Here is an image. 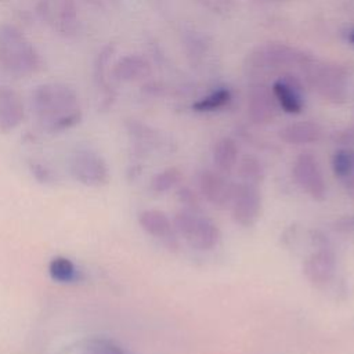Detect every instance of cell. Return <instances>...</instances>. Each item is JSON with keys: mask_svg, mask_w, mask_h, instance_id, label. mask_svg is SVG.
<instances>
[{"mask_svg": "<svg viewBox=\"0 0 354 354\" xmlns=\"http://www.w3.org/2000/svg\"><path fill=\"white\" fill-rule=\"evenodd\" d=\"M350 41H351V43H354V30L350 33Z\"/></svg>", "mask_w": 354, "mask_h": 354, "instance_id": "26", "label": "cell"}, {"mask_svg": "<svg viewBox=\"0 0 354 354\" xmlns=\"http://www.w3.org/2000/svg\"><path fill=\"white\" fill-rule=\"evenodd\" d=\"M248 113L256 124L270 123L277 113L274 94L264 86L253 87L249 93Z\"/></svg>", "mask_w": 354, "mask_h": 354, "instance_id": "13", "label": "cell"}, {"mask_svg": "<svg viewBox=\"0 0 354 354\" xmlns=\"http://www.w3.org/2000/svg\"><path fill=\"white\" fill-rule=\"evenodd\" d=\"M43 68L35 44L11 24H0V72L15 79L28 77Z\"/></svg>", "mask_w": 354, "mask_h": 354, "instance_id": "2", "label": "cell"}, {"mask_svg": "<svg viewBox=\"0 0 354 354\" xmlns=\"http://www.w3.org/2000/svg\"><path fill=\"white\" fill-rule=\"evenodd\" d=\"M275 100L279 102L283 111L288 113H299L301 111V101L295 87L285 82H275L272 86Z\"/></svg>", "mask_w": 354, "mask_h": 354, "instance_id": "20", "label": "cell"}, {"mask_svg": "<svg viewBox=\"0 0 354 354\" xmlns=\"http://www.w3.org/2000/svg\"><path fill=\"white\" fill-rule=\"evenodd\" d=\"M252 62L260 68L293 66L306 62L307 57L300 50L282 43H270L256 48L250 57Z\"/></svg>", "mask_w": 354, "mask_h": 354, "instance_id": "8", "label": "cell"}, {"mask_svg": "<svg viewBox=\"0 0 354 354\" xmlns=\"http://www.w3.org/2000/svg\"><path fill=\"white\" fill-rule=\"evenodd\" d=\"M322 130L321 127L310 120H301V122H295L279 131V137L282 141L293 145H304V144H311L315 142L321 138Z\"/></svg>", "mask_w": 354, "mask_h": 354, "instance_id": "15", "label": "cell"}, {"mask_svg": "<svg viewBox=\"0 0 354 354\" xmlns=\"http://www.w3.org/2000/svg\"><path fill=\"white\" fill-rule=\"evenodd\" d=\"M39 17L54 30L71 36L79 29L77 8L73 0H40Z\"/></svg>", "mask_w": 354, "mask_h": 354, "instance_id": "5", "label": "cell"}, {"mask_svg": "<svg viewBox=\"0 0 354 354\" xmlns=\"http://www.w3.org/2000/svg\"><path fill=\"white\" fill-rule=\"evenodd\" d=\"M84 354H126L123 348L106 337H93L87 342Z\"/></svg>", "mask_w": 354, "mask_h": 354, "instance_id": "24", "label": "cell"}, {"mask_svg": "<svg viewBox=\"0 0 354 354\" xmlns=\"http://www.w3.org/2000/svg\"><path fill=\"white\" fill-rule=\"evenodd\" d=\"M332 170L346 185L354 183V149L340 148L333 153Z\"/></svg>", "mask_w": 354, "mask_h": 354, "instance_id": "18", "label": "cell"}, {"mask_svg": "<svg viewBox=\"0 0 354 354\" xmlns=\"http://www.w3.org/2000/svg\"><path fill=\"white\" fill-rule=\"evenodd\" d=\"M231 98V94L228 90L225 88H220L212 94H209L207 97H203L201 100H198L192 108L195 111L199 112H209V111H216L218 108H223L225 104H228Z\"/></svg>", "mask_w": 354, "mask_h": 354, "instance_id": "23", "label": "cell"}, {"mask_svg": "<svg viewBox=\"0 0 354 354\" xmlns=\"http://www.w3.org/2000/svg\"><path fill=\"white\" fill-rule=\"evenodd\" d=\"M173 228L188 242L191 248L198 250L213 249L221 238L216 223L192 209H183L177 212L173 218Z\"/></svg>", "mask_w": 354, "mask_h": 354, "instance_id": "3", "label": "cell"}, {"mask_svg": "<svg viewBox=\"0 0 354 354\" xmlns=\"http://www.w3.org/2000/svg\"><path fill=\"white\" fill-rule=\"evenodd\" d=\"M30 105L37 123L48 133L75 127L83 115L77 93L59 82L37 84L30 94Z\"/></svg>", "mask_w": 354, "mask_h": 354, "instance_id": "1", "label": "cell"}, {"mask_svg": "<svg viewBox=\"0 0 354 354\" xmlns=\"http://www.w3.org/2000/svg\"><path fill=\"white\" fill-rule=\"evenodd\" d=\"M230 205L235 223L243 227L252 225L261 212V194L257 185L243 181L235 184Z\"/></svg>", "mask_w": 354, "mask_h": 354, "instance_id": "7", "label": "cell"}, {"mask_svg": "<svg viewBox=\"0 0 354 354\" xmlns=\"http://www.w3.org/2000/svg\"><path fill=\"white\" fill-rule=\"evenodd\" d=\"M177 196H178V199H180L181 203L187 205V206H188L189 209H192V210H196L199 202H198V198H196L195 192H192L189 188H181V189L178 191Z\"/></svg>", "mask_w": 354, "mask_h": 354, "instance_id": "25", "label": "cell"}, {"mask_svg": "<svg viewBox=\"0 0 354 354\" xmlns=\"http://www.w3.org/2000/svg\"><path fill=\"white\" fill-rule=\"evenodd\" d=\"M48 274L58 283H72L79 278L76 266L65 256H55L50 260Z\"/></svg>", "mask_w": 354, "mask_h": 354, "instance_id": "19", "label": "cell"}, {"mask_svg": "<svg viewBox=\"0 0 354 354\" xmlns=\"http://www.w3.org/2000/svg\"><path fill=\"white\" fill-rule=\"evenodd\" d=\"M138 223L147 234H149L158 239H162L169 248L177 246L173 221L167 217V214L165 212L158 210V209L142 210L138 214Z\"/></svg>", "mask_w": 354, "mask_h": 354, "instance_id": "12", "label": "cell"}, {"mask_svg": "<svg viewBox=\"0 0 354 354\" xmlns=\"http://www.w3.org/2000/svg\"><path fill=\"white\" fill-rule=\"evenodd\" d=\"M72 176L84 185L98 187L109 180V173L105 160L93 149L79 148L69 160Z\"/></svg>", "mask_w": 354, "mask_h": 354, "instance_id": "4", "label": "cell"}, {"mask_svg": "<svg viewBox=\"0 0 354 354\" xmlns=\"http://www.w3.org/2000/svg\"><path fill=\"white\" fill-rule=\"evenodd\" d=\"M296 184L311 198L322 201L326 196V183L317 158L310 152L300 153L293 165Z\"/></svg>", "mask_w": 354, "mask_h": 354, "instance_id": "6", "label": "cell"}, {"mask_svg": "<svg viewBox=\"0 0 354 354\" xmlns=\"http://www.w3.org/2000/svg\"><path fill=\"white\" fill-rule=\"evenodd\" d=\"M235 183L227 180L224 173L203 170L198 176V188L203 198L218 207L230 205Z\"/></svg>", "mask_w": 354, "mask_h": 354, "instance_id": "10", "label": "cell"}, {"mask_svg": "<svg viewBox=\"0 0 354 354\" xmlns=\"http://www.w3.org/2000/svg\"><path fill=\"white\" fill-rule=\"evenodd\" d=\"M151 66L148 61L140 55H124L113 66V76L120 82H134L149 75Z\"/></svg>", "mask_w": 354, "mask_h": 354, "instance_id": "16", "label": "cell"}, {"mask_svg": "<svg viewBox=\"0 0 354 354\" xmlns=\"http://www.w3.org/2000/svg\"><path fill=\"white\" fill-rule=\"evenodd\" d=\"M183 176L181 171L176 167H167L156 173L151 180V189L158 194H163L180 184Z\"/></svg>", "mask_w": 354, "mask_h": 354, "instance_id": "22", "label": "cell"}, {"mask_svg": "<svg viewBox=\"0 0 354 354\" xmlns=\"http://www.w3.org/2000/svg\"><path fill=\"white\" fill-rule=\"evenodd\" d=\"M238 145L230 138H220L213 147V162L218 171L230 173L238 163Z\"/></svg>", "mask_w": 354, "mask_h": 354, "instance_id": "17", "label": "cell"}, {"mask_svg": "<svg viewBox=\"0 0 354 354\" xmlns=\"http://www.w3.org/2000/svg\"><path fill=\"white\" fill-rule=\"evenodd\" d=\"M336 259L330 249L319 248L304 261V274L314 283H326L335 274Z\"/></svg>", "mask_w": 354, "mask_h": 354, "instance_id": "14", "label": "cell"}, {"mask_svg": "<svg viewBox=\"0 0 354 354\" xmlns=\"http://www.w3.org/2000/svg\"><path fill=\"white\" fill-rule=\"evenodd\" d=\"M310 82L313 87L328 100L339 101L346 95V73L340 66H317L310 73Z\"/></svg>", "mask_w": 354, "mask_h": 354, "instance_id": "9", "label": "cell"}, {"mask_svg": "<svg viewBox=\"0 0 354 354\" xmlns=\"http://www.w3.org/2000/svg\"><path fill=\"white\" fill-rule=\"evenodd\" d=\"M238 173L243 183L254 185L260 183L264 177V169L261 162L252 155H246L242 158V160L238 163Z\"/></svg>", "mask_w": 354, "mask_h": 354, "instance_id": "21", "label": "cell"}, {"mask_svg": "<svg viewBox=\"0 0 354 354\" xmlns=\"http://www.w3.org/2000/svg\"><path fill=\"white\" fill-rule=\"evenodd\" d=\"M25 106L22 97L10 86H0V131L15 130L24 120Z\"/></svg>", "mask_w": 354, "mask_h": 354, "instance_id": "11", "label": "cell"}, {"mask_svg": "<svg viewBox=\"0 0 354 354\" xmlns=\"http://www.w3.org/2000/svg\"><path fill=\"white\" fill-rule=\"evenodd\" d=\"M260 1H286V0H260Z\"/></svg>", "mask_w": 354, "mask_h": 354, "instance_id": "27", "label": "cell"}]
</instances>
